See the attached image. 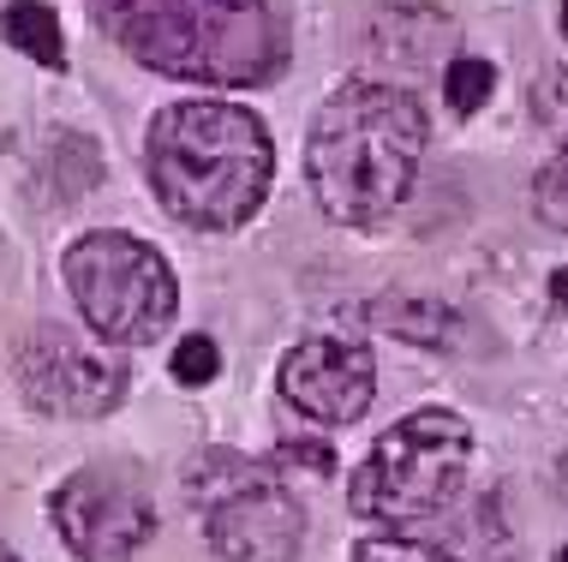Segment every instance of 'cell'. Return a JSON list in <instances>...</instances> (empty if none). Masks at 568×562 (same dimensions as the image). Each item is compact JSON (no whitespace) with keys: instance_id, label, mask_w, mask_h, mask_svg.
I'll return each instance as SVG.
<instances>
[{"instance_id":"3957f363","label":"cell","mask_w":568,"mask_h":562,"mask_svg":"<svg viewBox=\"0 0 568 562\" xmlns=\"http://www.w3.org/2000/svg\"><path fill=\"white\" fill-rule=\"evenodd\" d=\"M120 54L168 79L264 84L282 67V19L270 0H84Z\"/></svg>"},{"instance_id":"ffe728a7","label":"cell","mask_w":568,"mask_h":562,"mask_svg":"<svg viewBox=\"0 0 568 562\" xmlns=\"http://www.w3.org/2000/svg\"><path fill=\"white\" fill-rule=\"evenodd\" d=\"M557 562H568V551H562V556H557Z\"/></svg>"},{"instance_id":"9c48e42d","label":"cell","mask_w":568,"mask_h":562,"mask_svg":"<svg viewBox=\"0 0 568 562\" xmlns=\"http://www.w3.org/2000/svg\"><path fill=\"white\" fill-rule=\"evenodd\" d=\"M282 395L287 407L305 419H317L324 431H342V425L365 419L377 395V371H372V354L359 341H342V336H312L300 341L294 354L282 359Z\"/></svg>"},{"instance_id":"7a4b0ae2","label":"cell","mask_w":568,"mask_h":562,"mask_svg":"<svg viewBox=\"0 0 568 562\" xmlns=\"http://www.w3.org/2000/svg\"><path fill=\"white\" fill-rule=\"evenodd\" d=\"M150 186L180 222L240 227L270 192L275 150L264 120L240 102H168L144 139Z\"/></svg>"},{"instance_id":"5bb4252c","label":"cell","mask_w":568,"mask_h":562,"mask_svg":"<svg viewBox=\"0 0 568 562\" xmlns=\"http://www.w3.org/2000/svg\"><path fill=\"white\" fill-rule=\"evenodd\" d=\"M216 371H222V347L210 341V336H186V341L174 347V384L197 389V384H210Z\"/></svg>"},{"instance_id":"52a82bcc","label":"cell","mask_w":568,"mask_h":562,"mask_svg":"<svg viewBox=\"0 0 568 562\" xmlns=\"http://www.w3.org/2000/svg\"><path fill=\"white\" fill-rule=\"evenodd\" d=\"M19 384L37 413L54 419H102L126 395V366L109 354V341H90L67 324H42L19 347Z\"/></svg>"},{"instance_id":"8fae6325","label":"cell","mask_w":568,"mask_h":562,"mask_svg":"<svg viewBox=\"0 0 568 562\" xmlns=\"http://www.w3.org/2000/svg\"><path fill=\"white\" fill-rule=\"evenodd\" d=\"M0 30H7V42L19 54L42 60V67H67V42H60V24H54V12L42 7V0H12Z\"/></svg>"},{"instance_id":"9a60e30c","label":"cell","mask_w":568,"mask_h":562,"mask_svg":"<svg viewBox=\"0 0 568 562\" xmlns=\"http://www.w3.org/2000/svg\"><path fill=\"white\" fill-rule=\"evenodd\" d=\"M353 562H455V556L437 551V544H425V539L389 533V539H365L359 551H353Z\"/></svg>"},{"instance_id":"e0dca14e","label":"cell","mask_w":568,"mask_h":562,"mask_svg":"<svg viewBox=\"0 0 568 562\" xmlns=\"http://www.w3.org/2000/svg\"><path fill=\"white\" fill-rule=\"evenodd\" d=\"M550 294H557V306H568V269H557V276H550Z\"/></svg>"},{"instance_id":"7c38bea8","label":"cell","mask_w":568,"mask_h":562,"mask_svg":"<svg viewBox=\"0 0 568 562\" xmlns=\"http://www.w3.org/2000/svg\"><path fill=\"white\" fill-rule=\"evenodd\" d=\"M557 84H562V102H568V79H557ZM532 210L568 234V120H562V150L539 168V180H532Z\"/></svg>"},{"instance_id":"6da1fadb","label":"cell","mask_w":568,"mask_h":562,"mask_svg":"<svg viewBox=\"0 0 568 562\" xmlns=\"http://www.w3.org/2000/svg\"><path fill=\"white\" fill-rule=\"evenodd\" d=\"M425 144H432V120L402 84L353 79L324 96L312 139H305V174H312L324 216L347 227L383 222L413 192Z\"/></svg>"},{"instance_id":"ac0fdd59","label":"cell","mask_w":568,"mask_h":562,"mask_svg":"<svg viewBox=\"0 0 568 562\" xmlns=\"http://www.w3.org/2000/svg\"><path fill=\"white\" fill-rule=\"evenodd\" d=\"M0 562H19V556H12V551H7V544H0Z\"/></svg>"},{"instance_id":"277c9868","label":"cell","mask_w":568,"mask_h":562,"mask_svg":"<svg viewBox=\"0 0 568 562\" xmlns=\"http://www.w3.org/2000/svg\"><path fill=\"white\" fill-rule=\"evenodd\" d=\"M473 461V425L455 407H419L402 425L372 443L347 479V509L383 527H413L432 521L437 509L455 503L460 479Z\"/></svg>"},{"instance_id":"ba28073f","label":"cell","mask_w":568,"mask_h":562,"mask_svg":"<svg viewBox=\"0 0 568 562\" xmlns=\"http://www.w3.org/2000/svg\"><path fill=\"white\" fill-rule=\"evenodd\" d=\"M204 514H210L204 521L210 551L222 562H294L305 544V514L294 503V491L275 479V467L245 479L240 491H227Z\"/></svg>"},{"instance_id":"2e32d148","label":"cell","mask_w":568,"mask_h":562,"mask_svg":"<svg viewBox=\"0 0 568 562\" xmlns=\"http://www.w3.org/2000/svg\"><path fill=\"white\" fill-rule=\"evenodd\" d=\"M275 461H305V473H317V479L335 473V449L329 443H282Z\"/></svg>"},{"instance_id":"4fadbf2b","label":"cell","mask_w":568,"mask_h":562,"mask_svg":"<svg viewBox=\"0 0 568 562\" xmlns=\"http://www.w3.org/2000/svg\"><path fill=\"white\" fill-rule=\"evenodd\" d=\"M490 84H497V72L485 67V60H449V72H443V96H449V109L455 114H479L485 109V96H490Z\"/></svg>"},{"instance_id":"5b68a950","label":"cell","mask_w":568,"mask_h":562,"mask_svg":"<svg viewBox=\"0 0 568 562\" xmlns=\"http://www.w3.org/2000/svg\"><path fill=\"white\" fill-rule=\"evenodd\" d=\"M60 276H67L72 299H79L90 336H102L109 347H144L174 324L180 287L174 269L156 246L132 234H84L72 239L60 257Z\"/></svg>"},{"instance_id":"8992f818","label":"cell","mask_w":568,"mask_h":562,"mask_svg":"<svg viewBox=\"0 0 568 562\" xmlns=\"http://www.w3.org/2000/svg\"><path fill=\"white\" fill-rule=\"evenodd\" d=\"M49 514L79 562H132L144 551V539L156 533V509H150L144 479L132 467H114V461L79 467L54 491Z\"/></svg>"},{"instance_id":"30bf717a","label":"cell","mask_w":568,"mask_h":562,"mask_svg":"<svg viewBox=\"0 0 568 562\" xmlns=\"http://www.w3.org/2000/svg\"><path fill=\"white\" fill-rule=\"evenodd\" d=\"M372 317H377V329H389V336H407V341H425V347L455 341V324H460L449 306H437V299H413V294L377 299Z\"/></svg>"},{"instance_id":"d6986e66","label":"cell","mask_w":568,"mask_h":562,"mask_svg":"<svg viewBox=\"0 0 568 562\" xmlns=\"http://www.w3.org/2000/svg\"><path fill=\"white\" fill-rule=\"evenodd\" d=\"M562 37H568V0H562Z\"/></svg>"}]
</instances>
